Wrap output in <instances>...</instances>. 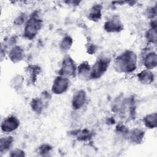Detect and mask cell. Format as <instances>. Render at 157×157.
Listing matches in <instances>:
<instances>
[{
    "mask_svg": "<svg viewBox=\"0 0 157 157\" xmlns=\"http://www.w3.org/2000/svg\"><path fill=\"white\" fill-rule=\"evenodd\" d=\"M103 14V6L101 4L96 3L93 4L88 9L87 18L88 20L98 23L102 19Z\"/></svg>",
    "mask_w": 157,
    "mask_h": 157,
    "instance_id": "obj_16",
    "label": "cell"
},
{
    "mask_svg": "<svg viewBox=\"0 0 157 157\" xmlns=\"http://www.w3.org/2000/svg\"><path fill=\"white\" fill-rule=\"evenodd\" d=\"M9 156L10 157L19 156V157H24L26 156L25 151L19 148H12L9 152Z\"/></svg>",
    "mask_w": 157,
    "mask_h": 157,
    "instance_id": "obj_28",
    "label": "cell"
},
{
    "mask_svg": "<svg viewBox=\"0 0 157 157\" xmlns=\"http://www.w3.org/2000/svg\"><path fill=\"white\" fill-rule=\"evenodd\" d=\"M106 123L109 125H113L115 123V120L113 118V117H108L105 121Z\"/></svg>",
    "mask_w": 157,
    "mask_h": 157,
    "instance_id": "obj_30",
    "label": "cell"
},
{
    "mask_svg": "<svg viewBox=\"0 0 157 157\" xmlns=\"http://www.w3.org/2000/svg\"><path fill=\"white\" fill-rule=\"evenodd\" d=\"M112 61L110 56L105 55H99L91 64L90 80L101 78L108 71Z\"/></svg>",
    "mask_w": 157,
    "mask_h": 157,
    "instance_id": "obj_4",
    "label": "cell"
},
{
    "mask_svg": "<svg viewBox=\"0 0 157 157\" xmlns=\"http://www.w3.org/2000/svg\"><path fill=\"white\" fill-rule=\"evenodd\" d=\"M137 81L143 85H150L155 80V74L151 70L143 69L136 74Z\"/></svg>",
    "mask_w": 157,
    "mask_h": 157,
    "instance_id": "obj_15",
    "label": "cell"
},
{
    "mask_svg": "<svg viewBox=\"0 0 157 157\" xmlns=\"http://www.w3.org/2000/svg\"><path fill=\"white\" fill-rule=\"evenodd\" d=\"M20 119L15 115L5 117L1 123V130L5 134H10L16 131L20 126Z\"/></svg>",
    "mask_w": 157,
    "mask_h": 157,
    "instance_id": "obj_9",
    "label": "cell"
},
{
    "mask_svg": "<svg viewBox=\"0 0 157 157\" xmlns=\"http://www.w3.org/2000/svg\"><path fill=\"white\" fill-rule=\"evenodd\" d=\"M28 17L25 12H20L13 20V25L18 27L24 26Z\"/></svg>",
    "mask_w": 157,
    "mask_h": 157,
    "instance_id": "obj_26",
    "label": "cell"
},
{
    "mask_svg": "<svg viewBox=\"0 0 157 157\" xmlns=\"http://www.w3.org/2000/svg\"><path fill=\"white\" fill-rule=\"evenodd\" d=\"M53 151V147L50 144L48 143H43L39 145L36 150V152L37 155L40 156H49L50 154Z\"/></svg>",
    "mask_w": 157,
    "mask_h": 157,
    "instance_id": "obj_22",
    "label": "cell"
},
{
    "mask_svg": "<svg viewBox=\"0 0 157 157\" xmlns=\"http://www.w3.org/2000/svg\"><path fill=\"white\" fill-rule=\"evenodd\" d=\"M74 43L73 38L69 36L66 35L64 36L59 42V48L63 53H66L72 48Z\"/></svg>",
    "mask_w": 157,
    "mask_h": 157,
    "instance_id": "obj_21",
    "label": "cell"
},
{
    "mask_svg": "<svg viewBox=\"0 0 157 157\" xmlns=\"http://www.w3.org/2000/svg\"><path fill=\"white\" fill-rule=\"evenodd\" d=\"M27 79L30 84H35L41 72V68L37 64H28L25 68Z\"/></svg>",
    "mask_w": 157,
    "mask_h": 157,
    "instance_id": "obj_18",
    "label": "cell"
},
{
    "mask_svg": "<svg viewBox=\"0 0 157 157\" xmlns=\"http://www.w3.org/2000/svg\"><path fill=\"white\" fill-rule=\"evenodd\" d=\"M112 109L127 120H134L136 115V104L134 96H130L115 99L112 103Z\"/></svg>",
    "mask_w": 157,
    "mask_h": 157,
    "instance_id": "obj_2",
    "label": "cell"
},
{
    "mask_svg": "<svg viewBox=\"0 0 157 157\" xmlns=\"http://www.w3.org/2000/svg\"><path fill=\"white\" fill-rule=\"evenodd\" d=\"M112 64L113 69L117 73L131 74L137 69L138 57L133 50L126 49L113 59Z\"/></svg>",
    "mask_w": 157,
    "mask_h": 157,
    "instance_id": "obj_1",
    "label": "cell"
},
{
    "mask_svg": "<svg viewBox=\"0 0 157 157\" xmlns=\"http://www.w3.org/2000/svg\"><path fill=\"white\" fill-rule=\"evenodd\" d=\"M144 37L148 45H155L156 44V28L149 27L145 33Z\"/></svg>",
    "mask_w": 157,
    "mask_h": 157,
    "instance_id": "obj_23",
    "label": "cell"
},
{
    "mask_svg": "<svg viewBox=\"0 0 157 157\" xmlns=\"http://www.w3.org/2000/svg\"><path fill=\"white\" fill-rule=\"evenodd\" d=\"M86 48L88 53H89L90 55H94L98 50V47L93 42H89L87 44V47Z\"/></svg>",
    "mask_w": 157,
    "mask_h": 157,
    "instance_id": "obj_29",
    "label": "cell"
},
{
    "mask_svg": "<svg viewBox=\"0 0 157 157\" xmlns=\"http://www.w3.org/2000/svg\"><path fill=\"white\" fill-rule=\"evenodd\" d=\"M144 126L148 129H154L157 126V113L156 112H151L144 115L142 119Z\"/></svg>",
    "mask_w": 157,
    "mask_h": 157,
    "instance_id": "obj_20",
    "label": "cell"
},
{
    "mask_svg": "<svg viewBox=\"0 0 157 157\" xmlns=\"http://www.w3.org/2000/svg\"><path fill=\"white\" fill-rule=\"evenodd\" d=\"M44 21L38 11H33L23 26L22 36L28 40L34 39L43 26Z\"/></svg>",
    "mask_w": 157,
    "mask_h": 157,
    "instance_id": "obj_3",
    "label": "cell"
},
{
    "mask_svg": "<svg viewBox=\"0 0 157 157\" xmlns=\"http://www.w3.org/2000/svg\"><path fill=\"white\" fill-rule=\"evenodd\" d=\"M71 85L69 78L58 75L52 82L50 92L55 95H62L69 90Z\"/></svg>",
    "mask_w": 157,
    "mask_h": 157,
    "instance_id": "obj_8",
    "label": "cell"
},
{
    "mask_svg": "<svg viewBox=\"0 0 157 157\" xmlns=\"http://www.w3.org/2000/svg\"><path fill=\"white\" fill-rule=\"evenodd\" d=\"M51 92L44 91L41 93L40 95L33 98L30 102L29 106L33 111L36 115H40L46 109L48 105V101L51 98Z\"/></svg>",
    "mask_w": 157,
    "mask_h": 157,
    "instance_id": "obj_6",
    "label": "cell"
},
{
    "mask_svg": "<svg viewBox=\"0 0 157 157\" xmlns=\"http://www.w3.org/2000/svg\"><path fill=\"white\" fill-rule=\"evenodd\" d=\"M69 134L77 141L82 142H88L93 137V132L87 128L73 129L69 132Z\"/></svg>",
    "mask_w": 157,
    "mask_h": 157,
    "instance_id": "obj_13",
    "label": "cell"
},
{
    "mask_svg": "<svg viewBox=\"0 0 157 157\" xmlns=\"http://www.w3.org/2000/svg\"><path fill=\"white\" fill-rule=\"evenodd\" d=\"M145 131L139 127L129 129L126 140L132 145H138L143 143L145 139Z\"/></svg>",
    "mask_w": 157,
    "mask_h": 157,
    "instance_id": "obj_12",
    "label": "cell"
},
{
    "mask_svg": "<svg viewBox=\"0 0 157 157\" xmlns=\"http://www.w3.org/2000/svg\"><path fill=\"white\" fill-rule=\"evenodd\" d=\"M123 22L118 14L110 15L104 21L103 25L104 30L109 34L120 33L124 30Z\"/></svg>",
    "mask_w": 157,
    "mask_h": 157,
    "instance_id": "obj_7",
    "label": "cell"
},
{
    "mask_svg": "<svg viewBox=\"0 0 157 157\" xmlns=\"http://www.w3.org/2000/svg\"><path fill=\"white\" fill-rule=\"evenodd\" d=\"M77 65L73 58L66 54L61 60L58 75L67 77L69 78H75L77 77Z\"/></svg>",
    "mask_w": 157,
    "mask_h": 157,
    "instance_id": "obj_5",
    "label": "cell"
},
{
    "mask_svg": "<svg viewBox=\"0 0 157 157\" xmlns=\"http://www.w3.org/2000/svg\"><path fill=\"white\" fill-rule=\"evenodd\" d=\"M141 63L144 69L153 71L157 66V55L155 50L146 47L142 51Z\"/></svg>",
    "mask_w": 157,
    "mask_h": 157,
    "instance_id": "obj_10",
    "label": "cell"
},
{
    "mask_svg": "<svg viewBox=\"0 0 157 157\" xmlns=\"http://www.w3.org/2000/svg\"><path fill=\"white\" fill-rule=\"evenodd\" d=\"M25 56L24 48L20 45H16L11 48L7 52V57L13 64H17L23 61Z\"/></svg>",
    "mask_w": 157,
    "mask_h": 157,
    "instance_id": "obj_14",
    "label": "cell"
},
{
    "mask_svg": "<svg viewBox=\"0 0 157 157\" xmlns=\"http://www.w3.org/2000/svg\"><path fill=\"white\" fill-rule=\"evenodd\" d=\"M91 65L88 61H83L77 65V76L82 80H90Z\"/></svg>",
    "mask_w": 157,
    "mask_h": 157,
    "instance_id": "obj_17",
    "label": "cell"
},
{
    "mask_svg": "<svg viewBox=\"0 0 157 157\" xmlns=\"http://www.w3.org/2000/svg\"><path fill=\"white\" fill-rule=\"evenodd\" d=\"M24 82V78L21 75H15L10 82V85L12 87L17 90L21 89Z\"/></svg>",
    "mask_w": 157,
    "mask_h": 157,
    "instance_id": "obj_25",
    "label": "cell"
},
{
    "mask_svg": "<svg viewBox=\"0 0 157 157\" xmlns=\"http://www.w3.org/2000/svg\"><path fill=\"white\" fill-rule=\"evenodd\" d=\"M145 17L151 20L156 19V6H151L148 7L145 10Z\"/></svg>",
    "mask_w": 157,
    "mask_h": 157,
    "instance_id": "obj_27",
    "label": "cell"
},
{
    "mask_svg": "<svg viewBox=\"0 0 157 157\" xmlns=\"http://www.w3.org/2000/svg\"><path fill=\"white\" fill-rule=\"evenodd\" d=\"M15 142L14 137L10 134H5L0 139V153L1 155L9 153Z\"/></svg>",
    "mask_w": 157,
    "mask_h": 157,
    "instance_id": "obj_19",
    "label": "cell"
},
{
    "mask_svg": "<svg viewBox=\"0 0 157 157\" xmlns=\"http://www.w3.org/2000/svg\"><path fill=\"white\" fill-rule=\"evenodd\" d=\"M87 102V93L84 89H79L72 94L71 101V105L73 110H79L82 109Z\"/></svg>",
    "mask_w": 157,
    "mask_h": 157,
    "instance_id": "obj_11",
    "label": "cell"
},
{
    "mask_svg": "<svg viewBox=\"0 0 157 157\" xmlns=\"http://www.w3.org/2000/svg\"><path fill=\"white\" fill-rule=\"evenodd\" d=\"M129 131L128 127L122 123H119L115 127V132L118 137L125 139H126L127 134Z\"/></svg>",
    "mask_w": 157,
    "mask_h": 157,
    "instance_id": "obj_24",
    "label": "cell"
}]
</instances>
